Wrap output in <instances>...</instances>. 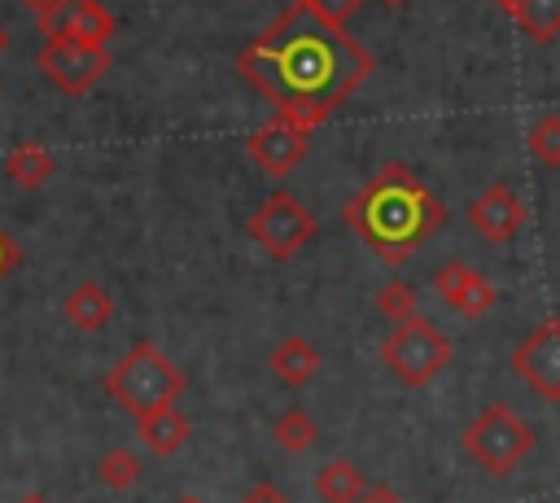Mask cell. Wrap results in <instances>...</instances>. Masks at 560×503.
I'll return each mask as SVG.
<instances>
[{"label":"cell","instance_id":"obj_10","mask_svg":"<svg viewBox=\"0 0 560 503\" xmlns=\"http://www.w3.org/2000/svg\"><path fill=\"white\" fill-rule=\"evenodd\" d=\"M245 149H249V157L258 162L262 175L280 179V175H289V171L306 157V127H298L293 118L276 114V118H267V122L249 136Z\"/></svg>","mask_w":560,"mask_h":503},{"label":"cell","instance_id":"obj_26","mask_svg":"<svg viewBox=\"0 0 560 503\" xmlns=\"http://www.w3.org/2000/svg\"><path fill=\"white\" fill-rule=\"evenodd\" d=\"M18 262H22V254H18V245H13V241H9L4 232H0V280H4V276H9V271H13Z\"/></svg>","mask_w":560,"mask_h":503},{"label":"cell","instance_id":"obj_4","mask_svg":"<svg viewBox=\"0 0 560 503\" xmlns=\"http://www.w3.org/2000/svg\"><path fill=\"white\" fill-rule=\"evenodd\" d=\"M464 451L472 455V464L490 477H508L516 472L529 451H534V429L525 424V416L512 402H486L468 429H464Z\"/></svg>","mask_w":560,"mask_h":503},{"label":"cell","instance_id":"obj_3","mask_svg":"<svg viewBox=\"0 0 560 503\" xmlns=\"http://www.w3.org/2000/svg\"><path fill=\"white\" fill-rule=\"evenodd\" d=\"M184 372L153 346V341H136L114 367H109V376H105V394L122 407V411H131V416H140V411H153V407H162V402H175L179 394H184Z\"/></svg>","mask_w":560,"mask_h":503},{"label":"cell","instance_id":"obj_7","mask_svg":"<svg viewBox=\"0 0 560 503\" xmlns=\"http://www.w3.org/2000/svg\"><path fill=\"white\" fill-rule=\"evenodd\" d=\"M35 61H39L44 79H48L57 92L83 96V92H92V87L105 79V70H109V48H101V44H79V39H44V48H39Z\"/></svg>","mask_w":560,"mask_h":503},{"label":"cell","instance_id":"obj_17","mask_svg":"<svg viewBox=\"0 0 560 503\" xmlns=\"http://www.w3.org/2000/svg\"><path fill=\"white\" fill-rule=\"evenodd\" d=\"M315 494L324 499V503H359L363 499V490H368V477L350 464V459H332V464H324L319 472H315Z\"/></svg>","mask_w":560,"mask_h":503},{"label":"cell","instance_id":"obj_27","mask_svg":"<svg viewBox=\"0 0 560 503\" xmlns=\"http://www.w3.org/2000/svg\"><path fill=\"white\" fill-rule=\"evenodd\" d=\"M22 4H26V9L35 13V17H44V13H48V9H57L61 0H22Z\"/></svg>","mask_w":560,"mask_h":503},{"label":"cell","instance_id":"obj_25","mask_svg":"<svg viewBox=\"0 0 560 503\" xmlns=\"http://www.w3.org/2000/svg\"><path fill=\"white\" fill-rule=\"evenodd\" d=\"M359 503H402V494H398L394 486H385V481H381V486H368Z\"/></svg>","mask_w":560,"mask_h":503},{"label":"cell","instance_id":"obj_30","mask_svg":"<svg viewBox=\"0 0 560 503\" xmlns=\"http://www.w3.org/2000/svg\"><path fill=\"white\" fill-rule=\"evenodd\" d=\"M18 503H48L44 494H26V499H18Z\"/></svg>","mask_w":560,"mask_h":503},{"label":"cell","instance_id":"obj_16","mask_svg":"<svg viewBox=\"0 0 560 503\" xmlns=\"http://www.w3.org/2000/svg\"><path fill=\"white\" fill-rule=\"evenodd\" d=\"M52 171H57V157L44 144H18L4 153V175L18 188H39L52 179Z\"/></svg>","mask_w":560,"mask_h":503},{"label":"cell","instance_id":"obj_11","mask_svg":"<svg viewBox=\"0 0 560 503\" xmlns=\"http://www.w3.org/2000/svg\"><path fill=\"white\" fill-rule=\"evenodd\" d=\"M433 289H438V297H442L451 311H459L464 319H481V315L499 302L494 284H490L477 267H468V262H446V267H438Z\"/></svg>","mask_w":560,"mask_h":503},{"label":"cell","instance_id":"obj_15","mask_svg":"<svg viewBox=\"0 0 560 503\" xmlns=\"http://www.w3.org/2000/svg\"><path fill=\"white\" fill-rule=\"evenodd\" d=\"M319 350L306 341V337H284L280 346H271V354H267V367H271V376L280 381V385H289V389H302L315 372H319Z\"/></svg>","mask_w":560,"mask_h":503},{"label":"cell","instance_id":"obj_1","mask_svg":"<svg viewBox=\"0 0 560 503\" xmlns=\"http://www.w3.org/2000/svg\"><path fill=\"white\" fill-rule=\"evenodd\" d=\"M236 70L276 105V114L311 131L359 92L372 74V52L346 26H332L293 0L249 48H241Z\"/></svg>","mask_w":560,"mask_h":503},{"label":"cell","instance_id":"obj_28","mask_svg":"<svg viewBox=\"0 0 560 503\" xmlns=\"http://www.w3.org/2000/svg\"><path fill=\"white\" fill-rule=\"evenodd\" d=\"M494 4H499L508 17H516V9H521V0H494Z\"/></svg>","mask_w":560,"mask_h":503},{"label":"cell","instance_id":"obj_8","mask_svg":"<svg viewBox=\"0 0 560 503\" xmlns=\"http://www.w3.org/2000/svg\"><path fill=\"white\" fill-rule=\"evenodd\" d=\"M512 372L547 402H560V319H542L516 350Z\"/></svg>","mask_w":560,"mask_h":503},{"label":"cell","instance_id":"obj_24","mask_svg":"<svg viewBox=\"0 0 560 503\" xmlns=\"http://www.w3.org/2000/svg\"><path fill=\"white\" fill-rule=\"evenodd\" d=\"M241 503H293V499H289L280 486H267V481H262V486H254V490H249Z\"/></svg>","mask_w":560,"mask_h":503},{"label":"cell","instance_id":"obj_19","mask_svg":"<svg viewBox=\"0 0 560 503\" xmlns=\"http://www.w3.org/2000/svg\"><path fill=\"white\" fill-rule=\"evenodd\" d=\"M271 437H276V446H280V451L302 455V451H311V446H315L319 429H315V420H311L306 411L289 407V411H280V420L271 424Z\"/></svg>","mask_w":560,"mask_h":503},{"label":"cell","instance_id":"obj_29","mask_svg":"<svg viewBox=\"0 0 560 503\" xmlns=\"http://www.w3.org/2000/svg\"><path fill=\"white\" fill-rule=\"evenodd\" d=\"M4 48H9V31H4V22H0V57H4Z\"/></svg>","mask_w":560,"mask_h":503},{"label":"cell","instance_id":"obj_21","mask_svg":"<svg viewBox=\"0 0 560 503\" xmlns=\"http://www.w3.org/2000/svg\"><path fill=\"white\" fill-rule=\"evenodd\" d=\"M376 311H381L385 319H394V324L420 315V311H416V293H411V284H402V280H385V284L376 289Z\"/></svg>","mask_w":560,"mask_h":503},{"label":"cell","instance_id":"obj_18","mask_svg":"<svg viewBox=\"0 0 560 503\" xmlns=\"http://www.w3.org/2000/svg\"><path fill=\"white\" fill-rule=\"evenodd\" d=\"M516 26L525 31V39L551 44V39L560 35V0H521Z\"/></svg>","mask_w":560,"mask_h":503},{"label":"cell","instance_id":"obj_2","mask_svg":"<svg viewBox=\"0 0 560 503\" xmlns=\"http://www.w3.org/2000/svg\"><path fill=\"white\" fill-rule=\"evenodd\" d=\"M341 219L359 232V241L385 258V262H407L446 219L442 201L402 166L385 162L341 210Z\"/></svg>","mask_w":560,"mask_h":503},{"label":"cell","instance_id":"obj_5","mask_svg":"<svg viewBox=\"0 0 560 503\" xmlns=\"http://www.w3.org/2000/svg\"><path fill=\"white\" fill-rule=\"evenodd\" d=\"M381 363H385L402 385H429V381L451 363V341H446V332H442L433 319L411 315V319L394 324V332L385 337Z\"/></svg>","mask_w":560,"mask_h":503},{"label":"cell","instance_id":"obj_14","mask_svg":"<svg viewBox=\"0 0 560 503\" xmlns=\"http://www.w3.org/2000/svg\"><path fill=\"white\" fill-rule=\"evenodd\" d=\"M61 315H66V324L79 328V332H101V328L114 319V297L105 293V284L79 280V284L61 297Z\"/></svg>","mask_w":560,"mask_h":503},{"label":"cell","instance_id":"obj_22","mask_svg":"<svg viewBox=\"0 0 560 503\" xmlns=\"http://www.w3.org/2000/svg\"><path fill=\"white\" fill-rule=\"evenodd\" d=\"M529 153L542 166H560V114H547L529 127Z\"/></svg>","mask_w":560,"mask_h":503},{"label":"cell","instance_id":"obj_9","mask_svg":"<svg viewBox=\"0 0 560 503\" xmlns=\"http://www.w3.org/2000/svg\"><path fill=\"white\" fill-rule=\"evenodd\" d=\"M44 39H79V44H109L118 22L101 0H61L57 9H48L44 17H35Z\"/></svg>","mask_w":560,"mask_h":503},{"label":"cell","instance_id":"obj_20","mask_svg":"<svg viewBox=\"0 0 560 503\" xmlns=\"http://www.w3.org/2000/svg\"><path fill=\"white\" fill-rule=\"evenodd\" d=\"M96 481L109 486V490H131V486L140 481V459H136L131 451L114 446V451H105V455L96 459Z\"/></svg>","mask_w":560,"mask_h":503},{"label":"cell","instance_id":"obj_31","mask_svg":"<svg viewBox=\"0 0 560 503\" xmlns=\"http://www.w3.org/2000/svg\"><path fill=\"white\" fill-rule=\"evenodd\" d=\"M175 503H201V499H197V494H184V499H175Z\"/></svg>","mask_w":560,"mask_h":503},{"label":"cell","instance_id":"obj_23","mask_svg":"<svg viewBox=\"0 0 560 503\" xmlns=\"http://www.w3.org/2000/svg\"><path fill=\"white\" fill-rule=\"evenodd\" d=\"M298 4H306L311 13H319V17L332 22V26H346V22L359 13L363 0H298Z\"/></svg>","mask_w":560,"mask_h":503},{"label":"cell","instance_id":"obj_12","mask_svg":"<svg viewBox=\"0 0 560 503\" xmlns=\"http://www.w3.org/2000/svg\"><path fill=\"white\" fill-rule=\"evenodd\" d=\"M468 223H472L477 236L503 245V241H512V236L521 232V223H525V201H521L508 184H494V188H486V192L472 197Z\"/></svg>","mask_w":560,"mask_h":503},{"label":"cell","instance_id":"obj_6","mask_svg":"<svg viewBox=\"0 0 560 503\" xmlns=\"http://www.w3.org/2000/svg\"><path fill=\"white\" fill-rule=\"evenodd\" d=\"M249 241L276 262H289L315 241V219L293 192H271L254 214H249Z\"/></svg>","mask_w":560,"mask_h":503},{"label":"cell","instance_id":"obj_13","mask_svg":"<svg viewBox=\"0 0 560 503\" xmlns=\"http://www.w3.org/2000/svg\"><path fill=\"white\" fill-rule=\"evenodd\" d=\"M136 437H140L153 455H175V451L192 437V424H188V416H184L175 402H162V407L136 416Z\"/></svg>","mask_w":560,"mask_h":503},{"label":"cell","instance_id":"obj_32","mask_svg":"<svg viewBox=\"0 0 560 503\" xmlns=\"http://www.w3.org/2000/svg\"><path fill=\"white\" fill-rule=\"evenodd\" d=\"M381 4H402V0H381Z\"/></svg>","mask_w":560,"mask_h":503}]
</instances>
